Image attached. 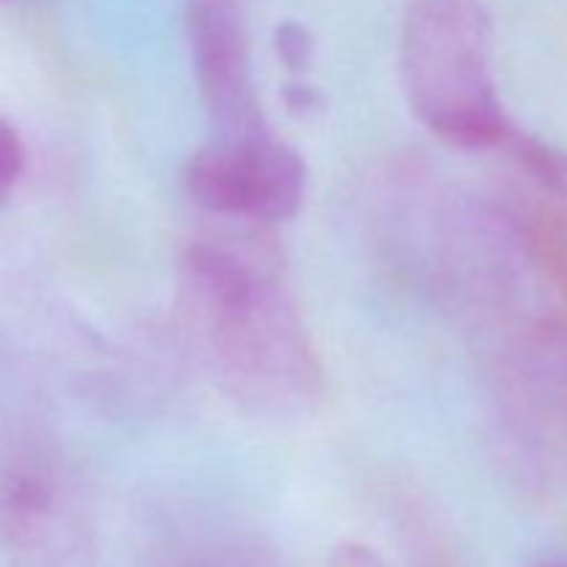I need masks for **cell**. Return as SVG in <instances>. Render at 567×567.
Listing matches in <instances>:
<instances>
[{"instance_id":"6da1fadb","label":"cell","mask_w":567,"mask_h":567,"mask_svg":"<svg viewBox=\"0 0 567 567\" xmlns=\"http://www.w3.org/2000/svg\"><path fill=\"white\" fill-rule=\"evenodd\" d=\"M181 308L221 391L255 415H302L321 402L324 374L282 288L264 227L249 241L199 238L181 258Z\"/></svg>"},{"instance_id":"7a4b0ae2","label":"cell","mask_w":567,"mask_h":567,"mask_svg":"<svg viewBox=\"0 0 567 567\" xmlns=\"http://www.w3.org/2000/svg\"><path fill=\"white\" fill-rule=\"evenodd\" d=\"M399 75L421 125L446 144L487 150L515 133L493 75V22L482 0H410Z\"/></svg>"},{"instance_id":"3957f363","label":"cell","mask_w":567,"mask_h":567,"mask_svg":"<svg viewBox=\"0 0 567 567\" xmlns=\"http://www.w3.org/2000/svg\"><path fill=\"white\" fill-rule=\"evenodd\" d=\"M0 535L11 567H94L92 518L44 452L22 449L0 468Z\"/></svg>"},{"instance_id":"277c9868","label":"cell","mask_w":567,"mask_h":567,"mask_svg":"<svg viewBox=\"0 0 567 567\" xmlns=\"http://www.w3.org/2000/svg\"><path fill=\"white\" fill-rule=\"evenodd\" d=\"M308 166L291 144L271 133L238 144L210 142L186 166L194 205L219 219L269 227L302 208Z\"/></svg>"},{"instance_id":"5b68a950","label":"cell","mask_w":567,"mask_h":567,"mask_svg":"<svg viewBox=\"0 0 567 567\" xmlns=\"http://www.w3.org/2000/svg\"><path fill=\"white\" fill-rule=\"evenodd\" d=\"M186 39L216 144L271 136L252 75L247 17L238 0H188Z\"/></svg>"},{"instance_id":"8992f818","label":"cell","mask_w":567,"mask_h":567,"mask_svg":"<svg viewBox=\"0 0 567 567\" xmlns=\"http://www.w3.org/2000/svg\"><path fill=\"white\" fill-rule=\"evenodd\" d=\"M509 147H513L515 158L520 161L532 181L551 197L567 199V153L557 150L554 144L543 142L537 136H526V133L515 131L509 136Z\"/></svg>"},{"instance_id":"52a82bcc","label":"cell","mask_w":567,"mask_h":567,"mask_svg":"<svg viewBox=\"0 0 567 567\" xmlns=\"http://www.w3.org/2000/svg\"><path fill=\"white\" fill-rule=\"evenodd\" d=\"M404 548H408L404 554H408L410 567H457V559H454V551L443 532H437V526H432L421 515H413L408 520Z\"/></svg>"},{"instance_id":"ba28073f","label":"cell","mask_w":567,"mask_h":567,"mask_svg":"<svg viewBox=\"0 0 567 567\" xmlns=\"http://www.w3.org/2000/svg\"><path fill=\"white\" fill-rule=\"evenodd\" d=\"M275 53L291 72L308 70L316 55V39L310 28L297 20H282L275 28Z\"/></svg>"},{"instance_id":"9c48e42d","label":"cell","mask_w":567,"mask_h":567,"mask_svg":"<svg viewBox=\"0 0 567 567\" xmlns=\"http://www.w3.org/2000/svg\"><path fill=\"white\" fill-rule=\"evenodd\" d=\"M22 169H25V147H22L20 133L0 116V199L9 197Z\"/></svg>"},{"instance_id":"30bf717a","label":"cell","mask_w":567,"mask_h":567,"mask_svg":"<svg viewBox=\"0 0 567 567\" xmlns=\"http://www.w3.org/2000/svg\"><path fill=\"white\" fill-rule=\"evenodd\" d=\"M282 103L293 116H313L324 111V94L310 83H288L282 89Z\"/></svg>"},{"instance_id":"8fae6325","label":"cell","mask_w":567,"mask_h":567,"mask_svg":"<svg viewBox=\"0 0 567 567\" xmlns=\"http://www.w3.org/2000/svg\"><path fill=\"white\" fill-rule=\"evenodd\" d=\"M330 567H388L385 559L374 551V548L363 546V543H343L332 551Z\"/></svg>"},{"instance_id":"7c38bea8","label":"cell","mask_w":567,"mask_h":567,"mask_svg":"<svg viewBox=\"0 0 567 567\" xmlns=\"http://www.w3.org/2000/svg\"><path fill=\"white\" fill-rule=\"evenodd\" d=\"M175 567H230V565L214 563V559H192V563H183V565H175Z\"/></svg>"},{"instance_id":"4fadbf2b","label":"cell","mask_w":567,"mask_h":567,"mask_svg":"<svg viewBox=\"0 0 567 567\" xmlns=\"http://www.w3.org/2000/svg\"><path fill=\"white\" fill-rule=\"evenodd\" d=\"M540 567H567V563H546V565H540Z\"/></svg>"}]
</instances>
